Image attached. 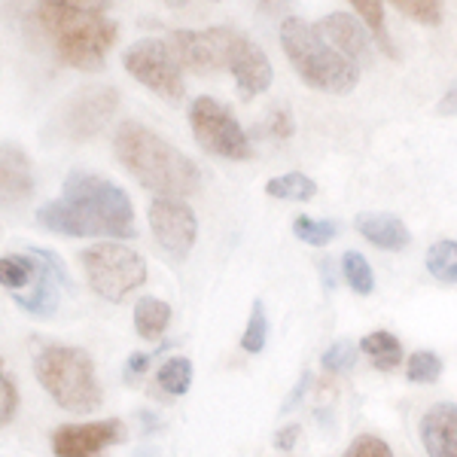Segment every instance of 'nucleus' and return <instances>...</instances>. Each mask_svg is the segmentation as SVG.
Instances as JSON below:
<instances>
[{
    "mask_svg": "<svg viewBox=\"0 0 457 457\" xmlns=\"http://www.w3.org/2000/svg\"><path fill=\"white\" fill-rule=\"evenodd\" d=\"M37 223L55 235L88 238H135V208L116 183L86 171H71L62 198L37 211Z\"/></svg>",
    "mask_w": 457,
    "mask_h": 457,
    "instance_id": "obj_1",
    "label": "nucleus"
},
{
    "mask_svg": "<svg viewBox=\"0 0 457 457\" xmlns=\"http://www.w3.org/2000/svg\"><path fill=\"white\" fill-rule=\"evenodd\" d=\"M113 150L125 171L159 198H187L202 187V174L193 159L141 122H122L113 135Z\"/></svg>",
    "mask_w": 457,
    "mask_h": 457,
    "instance_id": "obj_2",
    "label": "nucleus"
},
{
    "mask_svg": "<svg viewBox=\"0 0 457 457\" xmlns=\"http://www.w3.org/2000/svg\"><path fill=\"white\" fill-rule=\"evenodd\" d=\"M37 21H40L46 40L53 43L55 55L73 71H101L107 62V53L116 43V25L101 12L68 10L58 4L37 6Z\"/></svg>",
    "mask_w": 457,
    "mask_h": 457,
    "instance_id": "obj_3",
    "label": "nucleus"
},
{
    "mask_svg": "<svg viewBox=\"0 0 457 457\" xmlns=\"http://www.w3.org/2000/svg\"><path fill=\"white\" fill-rule=\"evenodd\" d=\"M281 46L296 73L312 88L348 95L360 83L357 64L329 46L320 37V31H317V25H308L305 19L287 16L281 21Z\"/></svg>",
    "mask_w": 457,
    "mask_h": 457,
    "instance_id": "obj_4",
    "label": "nucleus"
},
{
    "mask_svg": "<svg viewBox=\"0 0 457 457\" xmlns=\"http://www.w3.org/2000/svg\"><path fill=\"white\" fill-rule=\"evenodd\" d=\"M34 372L46 394L68 411H95L104 400L92 357L79 348L49 345L37 353Z\"/></svg>",
    "mask_w": 457,
    "mask_h": 457,
    "instance_id": "obj_5",
    "label": "nucleus"
},
{
    "mask_svg": "<svg viewBox=\"0 0 457 457\" xmlns=\"http://www.w3.org/2000/svg\"><path fill=\"white\" fill-rule=\"evenodd\" d=\"M88 287L107 302L129 299L146 281V262L141 253L120 241H101L79 253Z\"/></svg>",
    "mask_w": 457,
    "mask_h": 457,
    "instance_id": "obj_6",
    "label": "nucleus"
},
{
    "mask_svg": "<svg viewBox=\"0 0 457 457\" xmlns=\"http://www.w3.org/2000/svg\"><path fill=\"white\" fill-rule=\"evenodd\" d=\"M189 125H193L198 146L211 156L232 162L253 159V144H250L247 131L238 125L232 110L220 104L217 98H208V95L195 98L189 107Z\"/></svg>",
    "mask_w": 457,
    "mask_h": 457,
    "instance_id": "obj_7",
    "label": "nucleus"
},
{
    "mask_svg": "<svg viewBox=\"0 0 457 457\" xmlns=\"http://www.w3.org/2000/svg\"><path fill=\"white\" fill-rule=\"evenodd\" d=\"M122 68L141 86L156 92L159 98H165L168 104H180L183 101V92H187L180 71L183 64L177 62L168 40H137L135 46L125 49Z\"/></svg>",
    "mask_w": 457,
    "mask_h": 457,
    "instance_id": "obj_8",
    "label": "nucleus"
},
{
    "mask_svg": "<svg viewBox=\"0 0 457 457\" xmlns=\"http://www.w3.org/2000/svg\"><path fill=\"white\" fill-rule=\"evenodd\" d=\"M241 34L235 28H208V31H171L168 37V46L177 55V62L183 68L195 73H217L228 71L232 53L238 46Z\"/></svg>",
    "mask_w": 457,
    "mask_h": 457,
    "instance_id": "obj_9",
    "label": "nucleus"
},
{
    "mask_svg": "<svg viewBox=\"0 0 457 457\" xmlns=\"http://www.w3.org/2000/svg\"><path fill=\"white\" fill-rule=\"evenodd\" d=\"M116 107H120V92L113 86L79 88L58 113V131L73 144L88 141L110 122Z\"/></svg>",
    "mask_w": 457,
    "mask_h": 457,
    "instance_id": "obj_10",
    "label": "nucleus"
},
{
    "mask_svg": "<svg viewBox=\"0 0 457 457\" xmlns=\"http://www.w3.org/2000/svg\"><path fill=\"white\" fill-rule=\"evenodd\" d=\"M150 228L171 260H187L198 238V220L180 198H156L150 204Z\"/></svg>",
    "mask_w": 457,
    "mask_h": 457,
    "instance_id": "obj_11",
    "label": "nucleus"
},
{
    "mask_svg": "<svg viewBox=\"0 0 457 457\" xmlns=\"http://www.w3.org/2000/svg\"><path fill=\"white\" fill-rule=\"evenodd\" d=\"M125 439V424L120 418L92 424H64L53 433L55 457H101L107 445Z\"/></svg>",
    "mask_w": 457,
    "mask_h": 457,
    "instance_id": "obj_12",
    "label": "nucleus"
},
{
    "mask_svg": "<svg viewBox=\"0 0 457 457\" xmlns=\"http://www.w3.org/2000/svg\"><path fill=\"white\" fill-rule=\"evenodd\" d=\"M317 31L333 49H338L348 62H353L357 68L370 64L372 58V40L366 34V28L348 12H333V16L317 21Z\"/></svg>",
    "mask_w": 457,
    "mask_h": 457,
    "instance_id": "obj_13",
    "label": "nucleus"
},
{
    "mask_svg": "<svg viewBox=\"0 0 457 457\" xmlns=\"http://www.w3.org/2000/svg\"><path fill=\"white\" fill-rule=\"evenodd\" d=\"M228 73L235 77V83H238L245 98H253V95H260V92H265V88L271 86L269 55H265L253 40H247L245 34H241L238 46H235V53H232Z\"/></svg>",
    "mask_w": 457,
    "mask_h": 457,
    "instance_id": "obj_14",
    "label": "nucleus"
},
{
    "mask_svg": "<svg viewBox=\"0 0 457 457\" xmlns=\"http://www.w3.org/2000/svg\"><path fill=\"white\" fill-rule=\"evenodd\" d=\"M421 442L430 457H457V405L436 403L421 418Z\"/></svg>",
    "mask_w": 457,
    "mask_h": 457,
    "instance_id": "obj_15",
    "label": "nucleus"
},
{
    "mask_svg": "<svg viewBox=\"0 0 457 457\" xmlns=\"http://www.w3.org/2000/svg\"><path fill=\"white\" fill-rule=\"evenodd\" d=\"M0 187H4V204H19L34 193L31 162L12 144H4L0 153Z\"/></svg>",
    "mask_w": 457,
    "mask_h": 457,
    "instance_id": "obj_16",
    "label": "nucleus"
},
{
    "mask_svg": "<svg viewBox=\"0 0 457 457\" xmlns=\"http://www.w3.org/2000/svg\"><path fill=\"white\" fill-rule=\"evenodd\" d=\"M353 226H357V232L363 235L370 245L381 247V250H403L409 247L411 235L409 228L400 217H394V213H360L357 220H353Z\"/></svg>",
    "mask_w": 457,
    "mask_h": 457,
    "instance_id": "obj_17",
    "label": "nucleus"
},
{
    "mask_svg": "<svg viewBox=\"0 0 457 457\" xmlns=\"http://www.w3.org/2000/svg\"><path fill=\"white\" fill-rule=\"evenodd\" d=\"M43 262L37 260V256H21V253H6L4 260H0V278H4V287L10 290V296H16V293H25L31 290L37 275H40Z\"/></svg>",
    "mask_w": 457,
    "mask_h": 457,
    "instance_id": "obj_18",
    "label": "nucleus"
},
{
    "mask_svg": "<svg viewBox=\"0 0 457 457\" xmlns=\"http://www.w3.org/2000/svg\"><path fill=\"white\" fill-rule=\"evenodd\" d=\"M168 323H171V305H168V302L144 296L135 305V329L141 338H150L153 342V338H159L165 333Z\"/></svg>",
    "mask_w": 457,
    "mask_h": 457,
    "instance_id": "obj_19",
    "label": "nucleus"
},
{
    "mask_svg": "<svg viewBox=\"0 0 457 457\" xmlns=\"http://www.w3.org/2000/svg\"><path fill=\"white\" fill-rule=\"evenodd\" d=\"M360 351L370 353L372 363L378 366L381 372H390L396 370V366L403 363V345L400 338L394 333H387V329H378V333H370L360 342Z\"/></svg>",
    "mask_w": 457,
    "mask_h": 457,
    "instance_id": "obj_20",
    "label": "nucleus"
},
{
    "mask_svg": "<svg viewBox=\"0 0 457 457\" xmlns=\"http://www.w3.org/2000/svg\"><path fill=\"white\" fill-rule=\"evenodd\" d=\"M348 4L353 6V10H357V16L363 19V25L372 31L375 46H378L387 58H400V53H396V46H394V40H390L387 25H385V6H381V0H348Z\"/></svg>",
    "mask_w": 457,
    "mask_h": 457,
    "instance_id": "obj_21",
    "label": "nucleus"
},
{
    "mask_svg": "<svg viewBox=\"0 0 457 457\" xmlns=\"http://www.w3.org/2000/svg\"><path fill=\"white\" fill-rule=\"evenodd\" d=\"M265 193L271 198H281V202H312L317 195V183L312 177L290 171L281 177H271V180L265 183Z\"/></svg>",
    "mask_w": 457,
    "mask_h": 457,
    "instance_id": "obj_22",
    "label": "nucleus"
},
{
    "mask_svg": "<svg viewBox=\"0 0 457 457\" xmlns=\"http://www.w3.org/2000/svg\"><path fill=\"white\" fill-rule=\"evenodd\" d=\"M427 271L442 284H457V241H436L427 250Z\"/></svg>",
    "mask_w": 457,
    "mask_h": 457,
    "instance_id": "obj_23",
    "label": "nucleus"
},
{
    "mask_svg": "<svg viewBox=\"0 0 457 457\" xmlns=\"http://www.w3.org/2000/svg\"><path fill=\"white\" fill-rule=\"evenodd\" d=\"M156 381H159V387L165 390V394L183 396V394L189 390V385H193V363H189L187 357H171V360H165V366L159 370Z\"/></svg>",
    "mask_w": 457,
    "mask_h": 457,
    "instance_id": "obj_24",
    "label": "nucleus"
},
{
    "mask_svg": "<svg viewBox=\"0 0 457 457\" xmlns=\"http://www.w3.org/2000/svg\"><path fill=\"white\" fill-rule=\"evenodd\" d=\"M342 275L345 281L353 293H360V296H370L372 287H375V278H372V269L370 262H366L363 253H357V250H348V253L342 256Z\"/></svg>",
    "mask_w": 457,
    "mask_h": 457,
    "instance_id": "obj_25",
    "label": "nucleus"
},
{
    "mask_svg": "<svg viewBox=\"0 0 457 457\" xmlns=\"http://www.w3.org/2000/svg\"><path fill=\"white\" fill-rule=\"evenodd\" d=\"M336 232H338V226L329 223V220H312V217L293 220V235L312 247H327L329 241L336 238Z\"/></svg>",
    "mask_w": 457,
    "mask_h": 457,
    "instance_id": "obj_26",
    "label": "nucleus"
},
{
    "mask_svg": "<svg viewBox=\"0 0 457 457\" xmlns=\"http://www.w3.org/2000/svg\"><path fill=\"white\" fill-rule=\"evenodd\" d=\"M442 375V360L433 351H415L405 363V378L415 381V385H430Z\"/></svg>",
    "mask_w": 457,
    "mask_h": 457,
    "instance_id": "obj_27",
    "label": "nucleus"
},
{
    "mask_svg": "<svg viewBox=\"0 0 457 457\" xmlns=\"http://www.w3.org/2000/svg\"><path fill=\"white\" fill-rule=\"evenodd\" d=\"M390 4L421 25H442V0H390Z\"/></svg>",
    "mask_w": 457,
    "mask_h": 457,
    "instance_id": "obj_28",
    "label": "nucleus"
},
{
    "mask_svg": "<svg viewBox=\"0 0 457 457\" xmlns=\"http://www.w3.org/2000/svg\"><path fill=\"white\" fill-rule=\"evenodd\" d=\"M265 336H269V317H265L262 302H256L253 312H250L245 336H241V348L247 353H260L265 348Z\"/></svg>",
    "mask_w": 457,
    "mask_h": 457,
    "instance_id": "obj_29",
    "label": "nucleus"
},
{
    "mask_svg": "<svg viewBox=\"0 0 457 457\" xmlns=\"http://www.w3.org/2000/svg\"><path fill=\"white\" fill-rule=\"evenodd\" d=\"M320 363H323V370L333 372V375H338V372H348L351 366H353V345L348 342V338H342V342L329 345V348L323 351Z\"/></svg>",
    "mask_w": 457,
    "mask_h": 457,
    "instance_id": "obj_30",
    "label": "nucleus"
},
{
    "mask_svg": "<svg viewBox=\"0 0 457 457\" xmlns=\"http://www.w3.org/2000/svg\"><path fill=\"white\" fill-rule=\"evenodd\" d=\"M345 457H394V452H390V445L385 439L378 436H357L348 445V452H345Z\"/></svg>",
    "mask_w": 457,
    "mask_h": 457,
    "instance_id": "obj_31",
    "label": "nucleus"
},
{
    "mask_svg": "<svg viewBox=\"0 0 457 457\" xmlns=\"http://www.w3.org/2000/svg\"><path fill=\"white\" fill-rule=\"evenodd\" d=\"M16 409H19V390H16V381L4 372L0 378V424L10 427V421L16 418Z\"/></svg>",
    "mask_w": 457,
    "mask_h": 457,
    "instance_id": "obj_32",
    "label": "nucleus"
},
{
    "mask_svg": "<svg viewBox=\"0 0 457 457\" xmlns=\"http://www.w3.org/2000/svg\"><path fill=\"white\" fill-rule=\"evenodd\" d=\"M269 135L278 137V141H287V137H293V116H290V110L278 107L275 113L269 116Z\"/></svg>",
    "mask_w": 457,
    "mask_h": 457,
    "instance_id": "obj_33",
    "label": "nucleus"
},
{
    "mask_svg": "<svg viewBox=\"0 0 457 457\" xmlns=\"http://www.w3.org/2000/svg\"><path fill=\"white\" fill-rule=\"evenodd\" d=\"M40 4H58L68 10H83V12H104L113 0H40Z\"/></svg>",
    "mask_w": 457,
    "mask_h": 457,
    "instance_id": "obj_34",
    "label": "nucleus"
},
{
    "mask_svg": "<svg viewBox=\"0 0 457 457\" xmlns=\"http://www.w3.org/2000/svg\"><path fill=\"white\" fill-rule=\"evenodd\" d=\"M308 385H312V375L305 372V375H302V378H299V385L293 387V394L287 396V403L281 405V411H293V409H296V405H299V400H302V396H305Z\"/></svg>",
    "mask_w": 457,
    "mask_h": 457,
    "instance_id": "obj_35",
    "label": "nucleus"
},
{
    "mask_svg": "<svg viewBox=\"0 0 457 457\" xmlns=\"http://www.w3.org/2000/svg\"><path fill=\"white\" fill-rule=\"evenodd\" d=\"M296 439H299V424H290L275 436V445L281 448V452H290V448L296 445Z\"/></svg>",
    "mask_w": 457,
    "mask_h": 457,
    "instance_id": "obj_36",
    "label": "nucleus"
},
{
    "mask_svg": "<svg viewBox=\"0 0 457 457\" xmlns=\"http://www.w3.org/2000/svg\"><path fill=\"white\" fill-rule=\"evenodd\" d=\"M436 113L439 116H457V86H452L445 95H442V101L436 104Z\"/></svg>",
    "mask_w": 457,
    "mask_h": 457,
    "instance_id": "obj_37",
    "label": "nucleus"
},
{
    "mask_svg": "<svg viewBox=\"0 0 457 457\" xmlns=\"http://www.w3.org/2000/svg\"><path fill=\"white\" fill-rule=\"evenodd\" d=\"M153 357H156V353H131L129 366H125V375H141L146 366H150Z\"/></svg>",
    "mask_w": 457,
    "mask_h": 457,
    "instance_id": "obj_38",
    "label": "nucleus"
},
{
    "mask_svg": "<svg viewBox=\"0 0 457 457\" xmlns=\"http://www.w3.org/2000/svg\"><path fill=\"white\" fill-rule=\"evenodd\" d=\"M293 0H260V10L265 16H284L287 10H290Z\"/></svg>",
    "mask_w": 457,
    "mask_h": 457,
    "instance_id": "obj_39",
    "label": "nucleus"
},
{
    "mask_svg": "<svg viewBox=\"0 0 457 457\" xmlns=\"http://www.w3.org/2000/svg\"><path fill=\"white\" fill-rule=\"evenodd\" d=\"M317 262H320V275H323V281H327V287H329V290H333V287H336V269H333V265H329V260H317Z\"/></svg>",
    "mask_w": 457,
    "mask_h": 457,
    "instance_id": "obj_40",
    "label": "nucleus"
},
{
    "mask_svg": "<svg viewBox=\"0 0 457 457\" xmlns=\"http://www.w3.org/2000/svg\"><path fill=\"white\" fill-rule=\"evenodd\" d=\"M165 6H171V10H183V6L189 4V0H162Z\"/></svg>",
    "mask_w": 457,
    "mask_h": 457,
    "instance_id": "obj_41",
    "label": "nucleus"
}]
</instances>
